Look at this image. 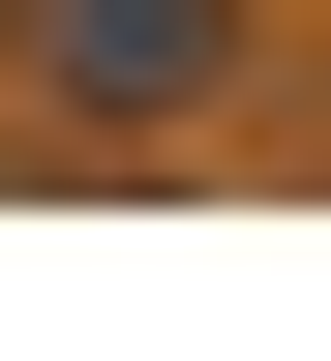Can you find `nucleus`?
Masks as SVG:
<instances>
[{
	"instance_id": "1",
	"label": "nucleus",
	"mask_w": 331,
	"mask_h": 361,
	"mask_svg": "<svg viewBox=\"0 0 331 361\" xmlns=\"http://www.w3.org/2000/svg\"><path fill=\"white\" fill-rule=\"evenodd\" d=\"M61 30H90V90H181L211 61V0H61Z\"/></svg>"
}]
</instances>
